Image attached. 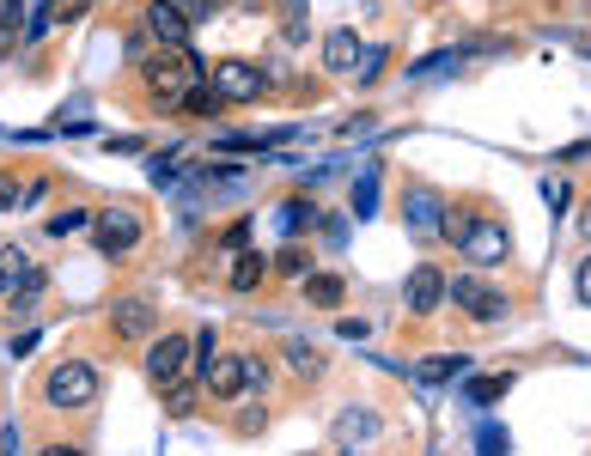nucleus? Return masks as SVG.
I'll return each mask as SVG.
<instances>
[{
	"instance_id": "1",
	"label": "nucleus",
	"mask_w": 591,
	"mask_h": 456,
	"mask_svg": "<svg viewBox=\"0 0 591 456\" xmlns=\"http://www.w3.org/2000/svg\"><path fill=\"white\" fill-rule=\"evenodd\" d=\"M208 79V62H201L196 49H158L146 55V86H153L158 110H177V98H184L189 86H201Z\"/></svg>"
},
{
	"instance_id": "2",
	"label": "nucleus",
	"mask_w": 591,
	"mask_h": 456,
	"mask_svg": "<svg viewBox=\"0 0 591 456\" xmlns=\"http://www.w3.org/2000/svg\"><path fill=\"white\" fill-rule=\"evenodd\" d=\"M98 390H105V378H98L92 359H62L50 365V378H43V402L62 408V414H79V408H92Z\"/></svg>"
},
{
	"instance_id": "3",
	"label": "nucleus",
	"mask_w": 591,
	"mask_h": 456,
	"mask_svg": "<svg viewBox=\"0 0 591 456\" xmlns=\"http://www.w3.org/2000/svg\"><path fill=\"white\" fill-rule=\"evenodd\" d=\"M446 299L458 304L470 323H482V329H494V323H506V316H513V299H506L500 287H488L482 274H451V280H446Z\"/></svg>"
},
{
	"instance_id": "4",
	"label": "nucleus",
	"mask_w": 591,
	"mask_h": 456,
	"mask_svg": "<svg viewBox=\"0 0 591 456\" xmlns=\"http://www.w3.org/2000/svg\"><path fill=\"white\" fill-rule=\"evenodd\" d=\"M189 353H196V335H184V329H172V335H153V341H146V359H141L146 383H153V390H165L172 378H184V371H189Z\"/></svg>"
},
{
	"instance_id": "5",
	"label": "nucleus",
	"mask_w": 591,
	"mask_h": 456,
	"mask_svg": "<svg viewBox=\"0 0 591 456\" xmlns=\"http://www.w3.org/2000/svg\"><path fill=\"white\" fill-rule=\"evenodd\" d=\"M208 86L220 91V104H256L269 91V74L256 62H238V55H226V62L208 67Z\"/></svg>"
},
{
	"instance_id": "6",
	"label": "nucleus",
	"mask_w": 591,
	"mask_h": 456,
	"mask_svg": "<svg viewBox=\"0 0 591 456\" xmlns=\"http://www.w3.org/2000/svg\"><path fill=\"white\" fill-rule=\"evenodd\" d=\"M146 237V220L134 208H98L92 213V244L105 249V256H129V249H141Z\"/></svg>"
},
{
	"instance_id": "7",
	"label": "nucleus",
	"mask_w": 591,
	"mask_h": 456,
	"mask_svg": "<svg viewBox=\"0 0 591 456\" xmlns=\"http://www.w3.org/2000/svg\"><path fill=\"white\" fill-rule=\"evenodd\" d=\"M451 249H463V262H475V268H494V262H506L513 237H506V225H500V220H488V213L470 208V225H463V237Z\"/></svg>"
},
{
	"instance_id": "8",
	"label": "nucleus",
	"mask_w": 591,
	"mask_h": 456,
	"mask_svg": "<svg viewBox=\"0 0 591 456\" xmlns=\"http://www.w3.org/2000/svg\"><path fill=\"white\" fill-rule=\"evenodd\" d=\"M153 323H158V311H153V299H141V292H122V299L110 304V341H117V347H146Z\"/></svg>"
},
{
	"instance_id": "9",
	"label": "nucleus",
	"mask_w": 591,
	"mask_h": 456,
	"mask_svg": "<svg viewBox=\"0 0 591 456\" xmlns=\"http://www.w3.org/2000/svg\"><path fill=\"white\" fill-rule=\"evenodd\" d=\"M446 196H439L434 182H403V225L415 237H439V225H446Z\"/></svg>"
},
{
	"instance_id": "10",
	"label": "nucleus",
	"mask_w": 591,
	"mask_h": 456,
	"mask_svg": "<svg viewBox=\"0 0 591 456\" xmlns=\"http://www.w3.org/2000/svg\"><path fill=\"white\" fill-rule=\"evenodd\" d=\"M201 390H208L214 402H238V396L250 390V353H214V359L201 365Z\"/></svg>"
},
{
	"instance_id": "11",
	"label": "nucleus",
	"mask_w": 591,
	"mask_h": 456,
	"mask_svg": "<svg viewBox=\"0 0 591 456\" xmlns=\"http://www.w3.org/2000/svg\"><path fill=\"white\" fill-rule=\"evenodd\" d=\"M403 304H408V316H439V304H446V268L439 262H415L408 268V287H403Z\"/></svg>"
},
{
	"instance_id": "12",
	"label": "nucleus",
	"mask_w": 591,
	"mask_h": 456,
	"mask_svg": "<svg viewBox=\"0 0 591 456\" xmlns=\"http://www.w3.org/2000/svg\"><path fill=\"white\" fill-rule=\"evenodd\" d=\"M146 31H153V43L158 49H189V13L184 7H177V0H153V7H146Z\"/></svg>"
},
{
	"instance_id": "13",
	"label": "nucleus",
	"mask_w": 591,
	"mask_h": 456,
	"mask_svg": "<svg viewBox=\"0 0 591 456\" xmlns=\"http://www.w3.org/2000/svg\"><path fill=\"white\" fill-rule=\"evenodd\" d=\"M299 287H305V304H311V311H342V299H348V280L329 274V268H311Z\"/></svg>"
},
{
	"instance_id": "14",
	"label": "nucleus",
	"mask_w": 591,
	"mask_h": 456,
	"mask_svg": "<svg viewBox=\"0 0 591 456\" xmlns=\"http://www.w3.org/2000/svg\"><path fill=\"white\" fill-rule=\"evenodd\" d=\"M354 62H360V31H329V37H324V74L329 79H348V74H354Z\"/></svg>"
},
{
	"instance_id": "15",
	"label": "nucleus",
	"mask_w": 591,
	"mask_h": 456,
	"mask_svg": "<svg viewBox=\"0 0 591 456\" xmlns=\"http://www.w3.org/2000/svg\"><path fill=\"white\" fill-rule=\"evenodd\" d=\"M281 365H287L299 383H317V378H324V353H317L311 341H299V335L281 341Z\"/></svg>"
},
{
	"instance_id": "16",
	"label": "nucleus",
	"mask_w": 591,
	"mask_h": 456,
	"mask_svg": "<svg viewBox=\"0 0 591 456\" xmlns=\"http://www.w3.org/2000/svg\"><path fill=\"white\" fill-rule=\"evenodd\" d=\"M158 396H165V414H172V420H189V414H196V402H201V378H196V371H184V378H172Z\"/></svg>"
},
{
	"instance_id": "17",
	"label": "nucleus",
	"mask_w": 591,
	"mask_h": 456,
	"mask_svg": "<svg viewBox=\"0 0 591 456\" xmlns=\"http://www.w3.org/2000/svg\"><path fill=\"white\" fill-rule=\"evenodd\" d=\"M31 268H37V262H31L19 244H0V304H7L19 287H25V274H31Z\"/></svg>"
},
{
	"instance_id": "18",
	"label": "nucleus",
	"mask_w": 591,
	"mask_h": 456,
	"mask_svg": "<svg viewBox=\"0 0 591 456\" xmlns=\"http://www.w3.org/2000/svg\"><path fill=\"white\" fill-rule=\"evenodd\" d=\"M275 225H281V237H305V232L317 225V208H311L305 196H287V201L275 208Z\"/></svg>"
},
{
	"instance_id": "19",
	"label": "nucleus",
	"mask_w": 591,
	"mask_h": 456,
	"mask_svg": "<svg viewBox=\"0 0 591 456\" xmlns=\"http://www.w3.org/2000/svg\"><path fill=\"white\" fill-rule=\"evenodd\" d=\"M463 365H470L463 353H434V359H420V371H415V378L427 383V390H439V383H451V378H458Z\"/></svg>"
},
{
	"instance_id": "20",
	"label": "nucleus",
	"mask_w": 591,
	"mask_h": 456,
	"mask_svg": "<svg viewBox=\"0 0 591 456\" xmlns=\"http://www.w3.org/2000/svg\"><path fill=\"white\" fill-rule=\"evenodd\" d=\"M263 274H269V262L244 244V249H238V262H232V292H256V287H263Z\"/></svg>"
},
{
	"instance_id": "21",
	"label": "nucleus",
	"mask_w": 591,
	"mask_h": 456,
	"mask_svg": "<svg viewBox=\"0 0 591 456\" xmlns=\"http://www.w3.org/2000/svg\"><path fill=\"white\" fill-rule=\"evenodd\" d=\"M342 420H348V426H342V444H372L384 432V420L372 414V408H348Z\"/></svg>"
},
{
	"instance_id": "22",
	"label": "nucleus",
	"mask_w": 591,
	"mask_h": 456,
	"mask_svg": "<svg viewBox=\"0 0 591 456\" xmlns=\"http://www.w3.org/2000/svg\"><path fill=\"white\" fill-rule=\"evenodd\" d=\"M384 67H391V43H379V49H360V62H354V86H379L384 79Z\"/></svg>"
},
{
	"instance_id": "23",
	"label": "nucleus",
	"mask_w": 591,
	"mask_h": 456,
	"mask_svg": "<svg viewBox=\"0 0 591 456\" xmlns=\"http://www.w3.org/2000/svg\"><path fill=\"white\" fill-rule=\"evenodd\" d=\"M275 274L281 280H305V274H311V249H305L299 237H287V249L275 256Z\"/></svg>"
},
{
	"instance_id": "24",
	"label": "nucleus",
	"mask_w": 591,
	"mask_h": 456,
	"mask_svg": "<svg viewBox=\"0 0 591 456\" xmlns=\"http://www.w3.org/2000/svg\"><path fill=\"white\" fill-rule=\"evenodd\" d=\"M19 43H25V31H19V0H7V7H0V62H13Z\"/></svg>"
},
{
	"instance_id": "25",
	"label": "nucleus",
	"mask_w": 591,
	"mask_h": 456,
	"mask_svg": "<svg viewBox=\"0 0 591 456\" xmlns=\"http://www.w3.org/2000/svg\"><path fill=\"white\" fill-rule=\"evenodd\" d=\"M458 62H463L458 49H446V55H420V62L408 67V79H415V86H427L434 74H458Z\"/></svg>"
},
{
	"instance_id": "26",
	"label": "nucleus",
	"mask_w": 591,
	"mask_h": 456,
	"mask_svg": "<svg viewBox=\"0 0 591 456\" xmlns=\"http://www.w3.org/2000/svg\"><path fill=\"white\" fill-rule=\"evenodd\" d=\"M379 213V170H360L354 177V220H372Z\"/></svg>"
},
{
	"instance_id": "27",
	"label": "nucleus",
	"mask_w": 591,
	"mask_h": 456,
	"mask_svg": "<svg viewBox=\"0 0 591 456\" xmlns=\"http://www.w3.org/2000/svg\"><path fill=\"white\" fill-rule=\"evenodd\" d=\"M79 225H92V213H86V208H67V213H55V220L43 225V237H55V244H62V237H74Z\"/></svg>"
},
{
	"instance_id": "28",
	"label": "nucleus",
	"mask_w": 591,
	"mask_h": 456,
	"mask_svg": "<svg viewBox=\"0 0 591 456\" xmlns=\"http://www.w3.org/2000/svg\"><path fill=\"white\" fill-rule=\"evenodd\" d=\"M513 371H494V378H475L470 383V402H500V396H506V390H513Z\"/></svg>"
},
{
	"instance_id": "29",
	"label": "nucleus",
	"mask_w": 591,
	"mask_h": 456,
	"mask_svg": "<svg viewBox=\"0 0 591 456\" xmlns=\"http://www.w3.org/2000/svg\"><path fill=\"white\" fill-rule=\"evenodd\" d=\"M263 426H269V408H263V402H244V408L232 414V432H238V438H256Z\"/></svg>"
},
{
	"instance_id": "30",
	"label": "nucleus",
	"mask_w": 591,
	"mask_h": 456,
	"mask_svg": "<svg viewBox=\"0 0 591 456\" xmlns=\"http://www.w3.org/2000/svg\"><path fill=\"white\" fill-rule=\"evenodd\" d=\"M55 31V7H37V13L25 19V43H43Z\"/></svg>"
},
{
	"instance_id": "31",
	"label": "nucleus",
	"mask_w": 591,
	"mask_h": 456,
	"mask_svg": "<svg viewBox=\"0 0 591 456\" xmlns=\"http://www.w3.org/2000/svg\"><path fill=\"white\" fill-rule=\"evenodd\" d=\"M336 335H342V341H366L372 323H366V316H342V323H336Z\"/></svg>"
},
{
	"instance_id": "32",
	"label": "nucleus",
	"mask_w": 591,
	"mask_h": 456,
	"mask_svg": "<svg viewBox=\"0 0 591 456\" xmlns=\"http://www.w3.org/2000/svg\"><path fill=\"white\" fill-rule=\"evenodd\" d=\"M220 244H226V249H244V244H250V220H232V225L220 232Z\"/></svg>"
},
{
	"instance_id": "33",
	"label": "nucleus",
	"mask_w": 591,
	"mask_h": 456,
	"mask_svg": "<svg viewBox=\"0 0 591 456\" xmlns=\"http://www.w3.org/2000/svg\"><path fill=\"white\" fill-rule=\"evenodd\" d=\"M567 201H573V182H567V177H549V208L561 213Z\"/></svg>"
},
{
	"instance_id": "34",
	"label": "nucleus",
	"mask_w": 591,
	"mask_h": 456,
	"mask_svg": "<svg viewBox=\"0 0 591 456\" xmlns=\"http://www.w3.org/2000/svg\"><path fill=\"white\" fill-rule=\"evenodd\" d=\"M317 225H324V237H336V244L348 237V220H342V213H317Z\"/></svg>"
},
{
	"instance_id": "35",
	"label": "nucleus",
	"mask_w": 591,
	"mask_h": 456,
	"mask_svg": "<svg viewBox=\"0 0 591 456\" xmlns=\"http://www.w3.org/2000/svg\"><path fill=\"white\" fill-rule=\"evenodd\" d=\"M86 7H92V0H55V25H67V19H79Z\"/></svg>"
},
{
	"instance_id": "36",
	"label": "nucleus",
	"mask_w": 591,
	"mask_h": 456,
	"mask_svg": "<svg viewBox=\"0 0 591 456\" xmlns=\"http://www.w3.org/2000/svg\"><path fill=\"white\" fill-rule=\"evenodd\" d=\"M475 444H482V451H506V432H500V426H482V432H475Z\"/></svg>"
},
{
	"instance_id": "37",
	"label": "nucleus",
	"mask_w": 591,
	"mask_h": 456,
	"mask_svg": "<svg viewBox=\"0 0 591 456\" xmlns=\"http://www.w3.org/2000/svg\"><path fill=\"white\" fill-rule=\"evenodd\" d=\"M573 287H579V304H591V256L579 262V280H573Z\"/></svg>"
},
{
	"instance_id": "38",
	"label": "nucleus",
	"mask_w": 591,
	"mask_h": 456,
	"mask_svg": "<svg viewBox=\"0 0 591 456\" xmlns=\"http://www.w3.org/2000/svg\"><path fill=\"white\" fill-rule=\"evenodd\" d=\"M573 225H579V237H585V244H591V196H585V201H579V213H573Z\"/></svg>"
},
{
	"instance_id": "39",
	"label": "nucleus",
	"mask_w": 591,
	"mask_h": 456,
	"mask_svg": "<svg viewBox=\"0 0 591 456\" xmlns=\"http://www.w3.org/2000/svg\"><path fill=\"white\" fill-rule=\"evenodd\" d=\"M13 201H19V189H13V182H7V177H0V213L13 208Z\"/></svg>"
},
{
	"instance_id": "40",
	"label": "nucleus",
	"mask_w": 591,
	"mask_h": 456,
	"mask_svg": "<svg viewBox=\"0 0 591 456\" xmlns=\"http://www.w3.org/2000/svg\"><path fill=\"white\" fill-rule=\"evenodd\" d=\"M177 7H189V0H177Z\"/></svg>"
}]
</instances>
